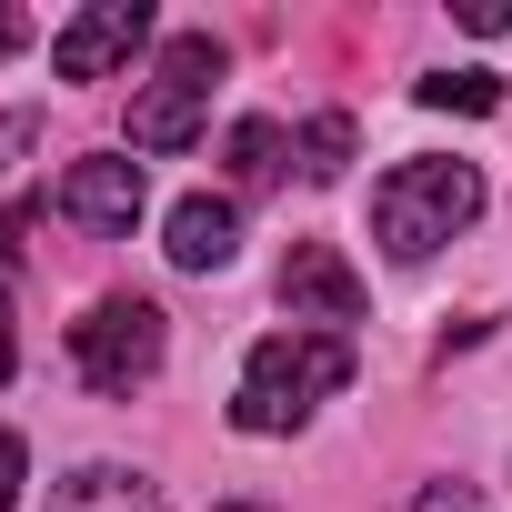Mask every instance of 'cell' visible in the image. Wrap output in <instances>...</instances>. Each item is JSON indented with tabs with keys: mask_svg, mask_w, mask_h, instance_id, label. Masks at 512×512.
<instances>
[{
	"mask_svg": "<svg viewBox=\"0 0 512 512\" xmlns=\"http://www.w3.org/2000/svg\"><path fill=\"white\" fill-rule=\"evenodd\" d=\"M21 472H31V452H21V432H11V422H0V512L21 502Z\"/></svg>",
	"mask_w": 512,
	"mask_h": 512,
	"instance_id": "cell-13",
	"label": "cell"
},
{
	"mask_svg": "<svg viewBox=\"0 0 512 512\" xmlns=\"http://www.w3.org/2000/svg\"><path fill=\"white\" fill-rule=\"evenodd\" d=\"M21 221H31V211H0V262H11V251H21Z\"/></svg>",
	"mask_w": 512,
	"mask_h": 512,
	"instance_id": "cell-17",
	"label": "cell"
},
{
	"mask_svg": "<svg viewBox=\"0 0 512 512\" xmlns=\"http://www.w3.org/2000/svg\"><path fill=\"white\" fill-rule=\"evenodd\" d=\"M161 302H141V292H111V302H91L81 322H71V372L91 382V392H141L151 372H161Z\"/></svg>",
	"mask_w": 512,
	"mask_h": 512,
	"instance_id": "cell-4",
	"label": "cell"
},
{
	"mask_svg": "<svg viewBox=\"0 0 512 512\" xmlns=\"http://www.w3.org/2000/svg\"><path fill=\"white\" fill-rule=\"evenodd\" d=\"M11 51H31V11H11V0H0V61Z\"/></svg>",
	"mask_w": 512,
	"mask_h": 512,
	"instance_id": "cell-15",
	"label": "cell"
},
{
	"mask_svg": "<svg viewBox=\"0 0 512 512\" xmlns=\"http://www.w3.org/2000/svg\"><path fill=\"white\" fill-rule=\"evenodd\" d=\"M342 382H352V342L342 332H272V342H251V362H241L231 422L241 432H302Z\"/></svg>",
	"mask_w": 512,
	"mask_h": 512,
	"instance_id": "cell-1",
	"label": "cell"
},
{
	"mask_svg": "<svg viewBox=\"0 0 512 512\" xmlns=\"http://www.w3.org/2000/svg\"><path fill=\"white\" fill-rule=\"evenodd\" d=\"M211 81H221V41L211 31L161 41V81L131 91V151H191L201 121H211Z\"/></svg>",
	"mask_w": 512,
	"mask_h": 512,
	"instance_id": "cell-3",
	"label": "cell"
},
{
	"mask_svg": "<svg viewBox=\"0 0 512 512\" xmlns=\"http://www.w3.org/2000/svg\"><path fill=\"white\" fill-rule=\"evenodd\" d=\"M482 211V171L472 161H402L382 191H372V231L392 262H432L452 231H472Z\"/></svg>",
	"mask_w": 512,
	"mask_h": 512,
	"instance_id": "cell-2",
	"label": "cell"
},
{
	"mask_svg": "<svg viewBox=\"0 0 512 512\" xmlns=\"http://www.w3.org/2000/svg\"><path fill=\"white\" fill-rule=\"evenodd\" d=\"M221 161H231V181H241V191H272V181H282V131H272V121H231Z\"/></svg>",
	"mask_w": 512,
	"mask_h": 512,
	"instance_id": "cell-10",
	"label": "cell"
},
{
	"mask_svg": "<svg viewBox=\"0 0 512 512\" xmlns=\"http://www.w3.org/2000/svg\"><path fill=\"white\" fill-rule=\"evenodd\" d=\"M141 41H151V11H141V0H91V11H71V21L51 31V71H61V81H111Z\"/></svg>",
	"mask_w": 512,
	"mask_h": 512,
	"instance_id": "cell-5",
	"label": "cell"
},
{
	"mask_svg": "<svg viewBox=\"0 0 512 512\" xmlns=\"http://www.w3.org/2000/svg\"><path fill=\"white\" fill-rule=\"evenodd\" d=\"M21 372V342H11V292H0V382Z\"/></svg>",
	"mask_w": 512,
	"mask_h": 512,
	"instance_id": "cell-16",
	"label": "cell"
},
{
	"mask_svg": "<svg viewBox=\"0 0 512 512\" xmlns=\"http://www.w3.org/2000/svg\"><path fill=\"white\" fill-rule=\"evenodd\" d=\"M422 101H432V111H502V81H492V71H432Z\"/></svg>",
	"mask_w": 512,
	"mask_h": 512,
	"instance_id": "cell-12",
	"label": "cell"
},
{
	"mask_svg": "<svg viewBox=\"0 0 512 512\" xmlns=\"http://www.w3.org/2000/svg\"><path fill=\"white\" fill-rule=\"evenodd\" d=\"M171 262L181 272H221L231 251H241V201H221V191H191V201H171Z\"/></svg>",
	"mask_w": 512,
	"mask_h": 512,
	"instance_id": "cell-8",
	"label": "cell"
},
{
	"mask_svg": "<svg viewBox=\"0 0 512 512\" xmlns=\"http://www.w3.org/2000/svg\"><path fill=\"white\" fill-rule=\"evenodd\" d=\"M221 512H272V502H221Z\"/></svg>",
	"mask_w": 512,
	"mask_h": 512,
	"instance_id": "cell-18",
	"label": "cell"
},
{
	"mask_svg": "<svg viewBox=\"0 0 512 512\" xmlns=\"http://www.w3.org/2000/svg\"><path fill=\"white\" fill-rule=\"evenodd\" d=\"M302 171H312V181H342V171H352V121H342V111H312V121H302Z\"/></svg>",
	"mask_w": 512,
	"mask_h": 512,
	"instance_id": "cell-11",
	"label": "cell"
},
{
	"mask_svg": "<svg viewBox=\"0 0 512 512\" xmlns=\"http://www.w3.org/2000/svg\"><path fill=\"white\" fill-rule=\"evenodd\" d=\"M282 302H292V322L342 332V322H362V272L342 262L332 241H292V262H282Z\"/></svg>",
	"mask_w": 512,
	"mask_h": 512,
	"instance_id": "cell-6",
	"label": "cell"
},
{
	"mask_svg": "<svg viewBox=\"0 0 512 512\" xmlns=\"http://www.w3.org/2000/svg\"><path fill=\"white\" fill-rule=\"evenodd\" d=\"M51 512H171V502H161V482H151V472H121V462H81V472L51 492Z\"/></svg>",
	"mask_w": 512,
	"mask_h": 512,
	"instance_id": "cell-9",
	"label": "cell"
},
{
	"mask_svg": "<svg viewBox=\"0 0 512 512\" xmlns=\"http://www.w3.org/2000/svg\"><path fill=\"white\" fill-rule=\"evenodd\" d=\"M61 221H81V231H131L141 221V161H111V151H91V161H71L61 171Z\"/></svg>",
	"mask_w": 512,
	"mask_h": 512,
	"instance_id": "cell-7",
	"label": "cell"
},
{
	"mask_svg": "<svg viewBox=\"0 0 512 512\" xmlns=\"http://www.w3.org/2000/svg\"><path fill=\"white\" fill-rule=\"evenodd\" d=\"M462 31H512V0H462Z\"/></svg>",
	"mask_w": 512,
	"mask_h": 512,
	"instance_id": "cell-14",
	"label": "cell"
}]
</instances>
